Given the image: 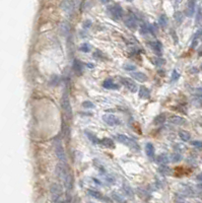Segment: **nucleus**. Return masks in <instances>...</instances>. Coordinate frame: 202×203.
<instances>
[{"label": "nucleus", "mask_w": 202, "mask_h": 203, "mask_svg": "<svg viewBox=\"0 0 202 203\" xmlns=\"http://www.w3.org/2000/svg\"><path fill=\"white\" fill-rule=\"evenodd\" d=\"M56 174L58 176L62 182H63L64 186L67 192L69 193V191H71L72 187H73V179H72V175L69 171V168L67 167L66 163H59L56 167Z\"/></svg>", "instance_id": "nucleus-1"}, {"label": "nucleus", "mask_w": 202, "mask_h": 203, "mask_svg": "<svg viewBox=\"0 0 202 203\" xmlns=\"http://www.w3.org/2000/svg\"><path fill=\"white\" fill-rule=\"evenodd\" d=\"M50 192H51L52 203H62V187L57 183H53L50 187Z\"/></svg>", "instance_id": "nucleus-2"}, {"label": "nucleus", "mask_w": 202, "mask_h": 203, "mask_svg": "<svg viewBox=\"0 0 202 203\" xmlns=\"http://www.w3.org/2000/svg\"><path fill=\"white\" fill-rule=\"evenodd\" d=\"M117 139L120 143H122L124 145H126L129 148L133 149V150H139V145L138 143L135 141L134 139L130 138V137H128L126 135H123V134H118L117 135Z\"/></svg>", "instance_id": "nucleus-3"}, {"label": "nucleus", "mask_w": 202, "mask_h": 203, "mask_svg": "<svg viewBox=\"0 0 202 203\" xmlns=\"http://www.w3.org/2000/svg\"><path fill=\"white\" fill-rule=\"evenodd\" d=\"M61 107H62V110H63L64 114L66 115V117H67L68 119H71V117H72L71 104H70V99H69V95L66 93L63 95H62Z\"/></svg>", "instance_id": "nucleus-4"}, {"label": "nucleus", "mask_w": 202, "mask_h": 203, "mask_svg": "<svg viewBox=\"0 0 202 203\" xmlns=\"http://www.w3.org/2000/svg\"><path fill=\"white\" fill-rule=\"evenodd\" d=\"M54 148H55V154L57 155L58 159L60 160V163H66V155L64 151V148L62 146V143L59 139L54 140Z\"/></svg>", "instance_id": "nucleus-5"}, {"label": "nucleus", "mask_w": 202, "mask_h": 203, "mask_svg": "<svg viewBox=\"0 0 202 203\" xmlns=\"http://www.w3.org/2000/svg\"><path fill=\"white\" fill-rule=\"evenodd\" d=\"M109 11H110L112 17H113L114 20H116V21L121 20V18L123 17V9H122V7L120 5H118V4L113 5L112 7H110V8H109Z\"/></svg>", "instance_id": "nucleus-6"}, {"label": "nucleus", "mask_w": 202, "mask_h": 203, "mask_svg": "<svg viewBox=\"0 0 202 203\" xmlns=\"http://www.w3.org/2000/svg\"><path fill=\"white\" fill-rule=\"evenodd\" d=\"M121 83L127 87V90H129L131 93H135L137 90V84L131 78H121Z\"/></svg>", "instance_id": "nucleus-7"}, {"label": "nucleus", "mask_w": 202, "mask_h": 203, "mask_svg": "<svg viewBox=\"0 0 202 203\" xmlns=\"http://www.w3.org/2000/svg\"><path fill=\"white\" fill-rule=\"evenodd\" d=\"M103 120L106 122L108 125H110V126H117V125H119L120 123H121L117 117L114 116V115H111V114L104 115V116H103Z\"/></svg>", "instance_id": "nucleus-8"}, {"label": "nucleus", "mask_w": 202, "mask_h": 203, "mask_svg": "<svg viewBox=\"0 0 202 203\" xmlns=\"http://www.w3.org/2000/svg\"><path fill=\"white\" fill-rule=\"evenodd\" d=\"M61 6H62V9H63L68 15L72 14L73 9H74V4H73V2L71 0H64V1L62 2Z\"/></svg>", "instance_id": "nucleus-9"}, {"label": "nucleus", "mask_w": 202, "mask_h": 203, "mask_svg": "<svg viewBox=\"0 0 202 203\" xmlns=\"http://www.w3.org/2000/svg\"><path fill=\"white\" fill-rule=\"evenodd\" d=\"M195 12V0H188L187 8H186V15L191 17Z\"/></svg>", "instance_id": "nucleus-10"}, {"label": "nucleus", "mask_w": 202, "mask_h": 203, "mask_svg": "<svg viewBox=\"0 0 202 203\" xmlns=\"http://www.w3.org/2000/svg\"><path fill=\"white\" fill-rule=\"evenodd\" d=\"M125 25L127 28H129L130 30H135L137 28V21L133 15H130V16L127 17V20L125 21Z\"/></svg>", "instance_id": "nucleus-11"}, {"label": "nucleus", "mask_w": 202, "mask_h": 203, "mask_svg": "<svg viewBox=\"0 0 202 203\" xmlns=\"http://www.w3.org/2000/svg\"><path fill=\"white\" fill-rule=\"evenodd\" d=\"M138 95L140 99H148L150 98V91L145 86H140L139 87V91H138Z\"/></svg>", "instance_id": "nucleus-12"}, {"label": "nucleus", "mask_w": 202, "mask_h": 203, "mask_svg": "<svg viewBox=\"0 0 202 203\" xmlns=\"http://www.w3.org/2000/svg\"><path fill=\"white\" fill-rule=\"evenodd\" d=\"M150 48L153 49V51H154L157 54H162V45L160 41H154V42H151L149 44Z\"/></svg>", "instance_id": "nucleus-13"}, {"label": "nucleus", "mask_w": 202, "mask_h": 203, "mask_svg": "<svg viewBox=\"0 0 202 203\" xmlns=\"http://www.w3.org/2000/svg\"><path fill=\"white\" fill-rule=\"evenodd\" d=\"M145 152H146V155L148 156L149 159H154V146L153 143L147 142L145 144Z\"/></svg>", "instance_id": "nucleus-14"}, {"label": "nucleus", "mask_w": 202, "mask_h": 203, "mask_svg": "<svg viewBox=\"0 0 202 203\" xmlns=\"http://www.w3.org/2000/svg\"><path fill=\"white\" fill-rule=\"evenodd\" d=\"M103 86L105 89H108V90H118L119 89V84L113 82L112 79H106L105 81L103 82Z\"/></svg>", "instance_id": "nucleus-15"}, {"label": "nucleus", "mask_w": 202, "mask_h": 203, "mask_svg": "<svg viewBox=\"0 0 202 203\" xmlns=\"http://www.w3.org/2000/svg\"><path fill=\"white\" fill-rule=\"evenodd\" d=\"M132 77H133L135 80H137V81H140V82H145L147 80V76L142 73V72H139V71H135L133 73L131 74Z\"/></svg>", "instance_id": "nucleus-16"}, {"label": "nucleus", "mask_w": 202, "mask_h": 203, "mask_svg": "<svg viewBox=\"0 0 202 203\" xmlns=\"http://www.w3.org/2000/svg\"><path fill=\"white\" fill-rule=\"evenodd\" d=\"M169 121L170 123H172L174 125H184L186 123V120L180 116H172L169 119Z\"/></svg>", "instance_id": "nucleus-17"}, {"label": "nucleus", "mask_w": 202, "mask_h": 203, "mask_svg": "<svg viewBox=\"0 0 202 203\" xmlns=\"http://www.w3.org/2000/svg\"><path fill=\"white\" fill-rule=\"evenodd\" d=\"M72 67H73V70H74V72L77 75H81V74H82V64H81L80 61L75 59L74 61H73Z\"/></svg>", "instance_id": "nucleus-18"}, {"label": "nucleus", "mask_w": 202, "mask_h": 203, "mask_svg": "<svg viewBox=\"0 0 202 203\" xmlns=\"http://www.w3.org/2000/svg\"><path fill=\"white\" fill-rule=\"evenodd\" d=\"M100 144H102L103 146L107 147V148H115L114 141L112 140L111 138H108V137H106V138L101 139V140H100Z\"/></svg>", "instance_id": "nucleus-19"}, {"label": "nucleus", "mask_w": 202, "mask_h": 203, "mask_svg": "<svg viewBox=\"0 0 202 203\" xmlns=\"http://www.w3.org/2000/svg\"><path fill=\"white\" fill-rule=\"evenodd\" d=\"M87 193H88V195H91L92 197H94V198H96V199H100V200H104V201H109L108 199L105 197V196H103L102 194H101L100 192H98V191H96V190H92V189H89L88 191H87Z\"/></svg>", "instance_id": "nucleus-20"}, {"label": "nucleus", "mask_w": 202, "mask_h": 203, "mask_svg": "<svg viewBox=\"0 0 202 203\" xmlns=\"http://www.w3.org/2000/svg\"><path fill=\"white\" fill-rule=\"evenodd\" d=\"M84 133H85V135H87V137L88 138V140H91V142H92V143H94V144H98V143H100V139L95 135L94 133H92L91 131H88V130H85Z\"/></svg>", "instance_id": "nucleus-21"}, {"label": "nucleus", "mask_w": 202, "mask_h": 203, "mask_svg": "<svg viewBox=\"0 0 202 203\" xmlns=\"http://www.w3.org/2000/svg\"><path fill=\"white\" fill-rule=\"evenodd\" d=\"M167 120V118L165 116V114H160L157 116H155V118L153 119V124L154 125H162L164 124Z\"/></svg>", "instance_id": "nucleus-22"}, {"label": "nucleus", "mask_w": 202, "mask_h": 203, "mask_svg": "<svg viewBox=\"0 0 202 203\" xmlns=\"http://www.w3.org/2000/svg\"><path fill=\"white\" fill-rule=\"evenodd\" d=\"M169 160L170 159L167 155H161L157 156V159H155V162L158 164H167L169 163Z\"/></svg>", "instance_id": "nucleus-23"}, {"label": "nucleus", "mask_w": 202, "mask_h": 203, "mask_svg": "<svg viewBox=\"0 0 202 203\" xmlns=\"http://www.w3.org/2000/svg\"><path fill=\"white\" fill-rule=\"evenodd\" d=\"M151 63L157 67H162V65H165L166 61L165 59L160 58V57H153V58H151Z\"/></svg>", "instance_id": "nucleus-24"}, {"label": "nucleus", "mask_w": 202, "mask_h": 203, "mask_svg": "<svg viewBox=\"0 0 202 203\" xmlns=\"http://www.w3.org/2000/svg\"><path fill=\"white\" fill-rule=\"evenodd\" d=\"M179 136H180V138L183 141H189L190 138H191L190 133L188 131H185V130H181V131H179Z\"/></svg>", "instance_id": "nucleus-25"}, {"label": "nucleus", "mask_w": 202, "mask_h": 203, "mask_svg": "<svg viewBox=\"0 0 202 203\" xmlns=\"http://www.w3.org/2000/svg\"><path fill=\"white\" fill-rule=\"evenodd\" d=\"M158 172L161 174H164V175H169L171 173V168L166 166V164H161V167L158 168Z\"/></svg>", "instance_id": "nucleus-26"}, {"label": "nucleus", "mask_w": 202, "mask_h": 203, "mask_svg": "<svg viewBox=\"0 0 202 203\" xmlns=\"http://www.w3.org/2000/svg\"><path fill=\"white\" fill-rule=\"evenodd\" d=\"M182 159V155L181 154H179V152H176V154H173L171 155V160H172L173 163H179L181 162Z\"/></svg>", "instance_id": "nucleus-27"}, {"label": "nucleus", "mask_w": 202, "mask_h": 203, "mask_svg": "<svg viewBox=\"0 0 202 203\" xmlns=\"http://www.w3.org/2000/svg\"><path fill=\"white\" fill-rule=\"evenodd\" d=\"M158 22H160V25L161 26H162V28H166L167 25H168V18H167L166 15H161L160 16V20H158Z\"/></svg>", "instance_id": "nucleus-28"}, {"label": "nucleus", "mask_w": 202, "mask_h": 203, "mask_svg": "<svg viewBox=\"0 0 202 203\" xmlns=\"http://www.w3.org/2000/svg\"><path fill=\"white\" fill-rule=\"evenodd\" d=\"M91 49H92L91 45L87 44V43H84V44H82L79 47V50H80L81 52H83V53H88L89 51H91Z\"/></svg>", "instance_id": "nucleus-29"}, {"label": "nucleus", "mask_w": 202, "mask_h": 203, "mask_svg": "<svg viewBox=\"0 0 202 203\" xmlns=\"http://www.w3.org/2000/svg\"><path fill=\"white\" fill-rule=\"evenodd\" d=\"M174 17H175V21H176L178 24H181L182 21H183V13L180 12V11H177V12L174 14Z\"/></svg>", "instance_id": "nucleus-30"}, {"label": "nucleus", "mask_w": 202, "mask_h": 203, "mask_svg": "<svg viewBox=\"0 0 202 203\" xmlns=\"http://www.w3.org/2000/svg\"><path fill=\"white\" fill-rule=\"evenodd\" d=\"M82 107L85 109H92V108H95V105H94V103H92L89 101H85L82 103Z\"/></svg>", "instance_id": "nucleus-31"}, {"label": "nucleus", "mask_w": 202, "mask_h": 203, "mask_svg": "<svg viewBox=\"0 0 202 203\" xmlns=\"http://www.w3.org/2000/svg\"><path fill=\"white\" fill-rule=\"evenodd\" d=\"M201 21H202V11H201V8H198L197 14H196V24H199Z\"/></svg>", "instance_id": "nucleus-32"}, {"label": "nucleus", "mask_w": 202, "mask_h": 203, "mask_svg": "<svg viewBox=\"0 0 202 203\" xmlns=\"http://www.w3.org/2000/svg\"><path fill=\"white\" fill-rule=\"evenodd\" d=\"M61 30L63 32V34L66 36L68 34V32H69V26H68V25L67 24H62L61 25Z\"/></svg>", "instance_id": "nucleus-33"}, {"label": "nucleus", "mask_w": 202, "mask_h": 203, "mask_svg": "<svg viewBox=\"0 0 202 203\" xmlns=\"http://www.w3.org/2000/svg\"><path fill=\"white\" fill-rule=\"evenodd\" d=\"M179 77H180V74H179V72L176 71V70H174L173 73H172V77H171V81H176V80L179 79Z\"/></svg>", "instance_id": "nucleus-34"}, {"label": "nucleus", "mask_w": 202, "mask_h": 203, "mask_svg": "<svg viewBox=\"0 0 202 203\" xmlns=\"http://www.w3.org/2000/svg\"><path fill=\"white\" fill-rule=\"evenodd\" d=\"M124 69L129 70V71H134L135 69H136V67H135V65H133V64H125L124 65Z\"/></svg>", "instance_id": "nucleus-35"}, {"label": "nucleus", "mask_w": 202, "mask_h": 203, "mask_svg": "<svg viewBox=\"0 0 202 203\" xmlns=\"http://www.w3.org/2000/svg\"><path fill=\"white\" fill-rule=\"evenodd\" d=\"M191 144L193 145V146H195V147H199V148L202 147V142H201V141H197V140L192 141Z\"/></svg>", "instance_id": "nucleus-36"}, {"label": "nucleus", "mask_w": 202, "mask_h": 203, "mask_svg": "<svg viewBox=\"0 0 202 203\" xmlns=\"http://www.w3.org/2000/svg\"><path fill=\"white\" fill-rule=\"evenodd\" d=\"M194 94H195L197 97H202V89H196L194 90Z\"/></svg>", "instance_id": "nucleus-37"}, {"label": "nucleus", "mask_w": 202, "mask_h": 203, "mask_svg": "<svg viewBox=\"0 0 202 203\" xmlns=\"http://www.w3.org/2000/svg\"><path fill=\"white\" fill-rule=\"evenodd\" d=\"M94 57H96V58H99V59H101L102 58V53H101L99 50L98 51H96L95 53H94Z\"/></svg>", "instance_id": "nucleus-38"}, {"label": "nucleus", "mask_w": 202, "mask_h": 203, "mask_svg": "<svg viewBox=\"0 0 202 203\" xmlns=\"http://www.w3.org/2000/svg\"><path fill=\"white\" fill-rule=\"evenodd\" d=\"M91 25H92V21H84L83 28H84V29H88Z\"/></svg>", "instance_id": "nucleus-39"}, {"label": "nucleus", "mask_w": 202, "mask_h": 203, "mask_svg": "<svg viewBox=\"0 0 202 203\" xmlns=\"http://www.w3.org/2000/svg\"><path fill=\"white\" fill-rule=\"evenodd\" d=\"M197 180H198V181H201V182H202V174H200V175L197 176Z\"/></svg>", "instance_id": "nucleus-40"}, {"label": "nucleus", "mask_w": 202, "mask_h": 203, "mask_svg": "<svg viewBox=\"0 0 202 203\" xmlns=\"http://www.w3.org/2000/svg\"><path fill=\"white\" fill-rule=\"evenodd\" d=\"M87 66L88 67V68H94L95 66H94V64H92V63H87Z\"/></svg>", "instance_id": "nucleus-41"}, {"label": "nucleus", "mask_w": 202, "mask_h": 203, "mask_svg": "<svg viewBox=\"0 0 202 203\" xmlns=\"http://www.w3.org/2000/svg\"><path fill=\"white\" fill-rule=\"evenodd\" d=\"M101 1H102L103 3H108V2H110L111 0H101Z\"/></svg>", "instance_id": "nucleus-42"}, {"label": "nucleus", "mask_w": 202, "mask_h": 203, "mask_svg": "<svg viewBox=\"0 0 202 203\" xmlns=\"http://www.w3.org/2000/svg\"><path fill=\"white\" fill-rule=\"evenodd\" d=\"M181 1H182V0H176V3H177V4H178V3H180Z\"/></svg>", "instance_id": "nucleus-43"}, {"label": "nucleus", "mask_w": 202, "mask_h": 203, "mask_svg": "<svg viewBox=\"0 0 202 203\" xmlns=\"http://www.w3.org/2000/svg\"><path fill=\"white\" fill-rule=\"evenodd\" d=\"M200 69L202 70V64H201V66H200Z\"/></svg>", "instance_id": "nucleus-44"}, {"label": "nucleus", "mask_w": 202, "mask_h": 203, "mask_svg": "<svg viewBox=\"0 0 202 203\" xmlns=\"http://www.w3.org/2000/svg\"><path fill=\"white\" fill-rule=\"evenodd\" d=\"M199 187H200V188H202V185H200V186H199Z\"/></svg>", "instance_id": "nucleus-45"}, {"label": "nucleus", "mask_w": 202, "mask_h": 203, "mask_svg": "<svg viewBox=\"0 0 202 203\" xmlns=\"http://www.w3.org/2000/svg\"><path fill=\"white\" fill-rule=\"evenodd\" d=\"M127 1H132V0H127Z\"/></svg>", "instance_id": "nucleus-46"}, {"label": "nucleus", "mask_w": 202, "mask_h": 203, "mask_svg": "<svg viewBox=\"0 0 202 203\" xmlns=\"http://www.w3.org/2000/svg\"><path fill=\"white\" fill-rule=\"evenodd\" d=\"M89 203H92V202H89Z\"/></svg>", "instance_id": "nucleus-47"}]
</instances>
